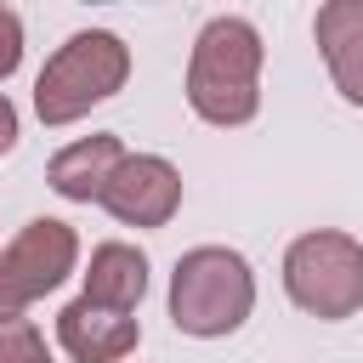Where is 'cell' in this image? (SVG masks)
Here are the masks:
<instances>
[{"label": "cell", "mask_w": 363, "mask_h": 363, "mask_svg": "<svg viewBox=\"0 0 363 363\" xmlns=\"http://www.w3.org/2000/svg\"><path fill=\"white\" fill-rule=\"evenodd\" d=\"M0 363H51L45 335L28 318H0Z\"/></svg>", "instance_id": "obj_11"}, {"label": "cell", "mask_w": 363, "mask_h": 363, "mask_svg": "<svg viewBox=\"0 0 363 363\" xmlns=\"http://www.w3.org/2000/svg\"><path fill=\"white\" fill-rule=\"evenodd\" d=\"M312 34H318V51L335 57L340 45H352V40L363 34V0H329V6L318 11Z\"/></svg>", "instance_id": "obj_10"}, {"label": "cell", "mask_w": 363, "mask_h": 363, "mask_svg": "<svg viewBox=\"0 0 363 363\" xmlns=\"http://www.w3.org/2000/svg\"><path fill=\"white\" fill-rule=\"evenodd\" d=\"M57 340H62V352H68L74 363H119V357L136 352L142 329H136V318L102 312V306H91V301L79 295V301H68V306L57 312Z\"/></svg>", "instance_id": "obj_7"}, {"label": "cell", "mask_w": 363, "mask_h": 363, "mask_svg": "<svg viewBox=\"0 0 363 363\" xmlns=\"http://www.w3.org/2000/svg\"><path fill=\"white\" fill-rule=\"evenodd\" d=\"M11 142H17V108L0 96V153H11Z\"/></svg>", "instance_id": "obj_14"}, {"label": "cell", "mask_w": 363, "mask_h": 363, "mask_svg": "<svg viewBox=\"0 0 363 363\" xmlns=\"http://www.w3.org/2000/svg\"><path fill=\"white\" fill-rule=\"evenodd\" d=\"M147 295V255L130 244H96L85 267V301L102 312H136Z\"/></svg>", "instance_id": "obj_9"}, {"label": "cell", "mask_w": 363, "mask_h": 363, "mask_svg": "<svg viewBox=\"0 0 363 363\" xmlns=\"http://www.w3.org/2000/svg\"><path fill=\"white\" fill-rule=\"evenodd\" d=\"M255 306V278H250V261L227 244H199L176 261L170 272V323L182 335H199V340H216V335H233Z\"/></svg>", "instance_id": "obj_2"}, {"label": "cell", "mask_w": 363, "mask_h": 363, "mask_svg": "<svg viewBox=\"0 0 363 363\" xmlns=\"http://www.w3.org/2000/svg\"><path fill=\"white\" fill-rule=\"evenodd\" d=\"M102 204L125 227H164L182 204V170L159 153H125L102 187Z\"/></svg>", "instance_id": "obj_6"}, {"label": "cell", "mask_w": 363, "mask_h": 363, "mask_svg": "<svg viewBox=\"0 0 363 363\" xmlns=\"http://www.w3.org/2000/svg\"><path fill=\"white\" fill-rule=\"evenodd\" d=\"M79 261V238L57 216H34L6 250H0V318H23L40 295H51Z\"/></svg>", "instance_id": "obj_5"}, {"label": "cell", "mask_w": 363, "mask_h": 363, "mask_svg": "<svg viewBox=\"0 0 363 363\" xmlns=\"http://www.w3.org/2000/svg\"><path fill=\"white\" fill-rule=\"evenodd\" d=\"M284 289L301 312L340 323L363 306V244L352 233H301L284 255Z\"/></svg>", "instance_id": "obj_4"}, {"label": "cell", "mask_w": 363, "mask_h": 363, "mask_svg": "<svg viewBox=\"0 0 363 363\" xmlns=\"http://www.w3.org/2000/svg\"><path fill=\"white\" fill-rule=\"evenodd\" d=\"M125 79H130L125 40L108 34V28H85L68 45H57V57L40 68V79H34V113L45 125H74L96 102H108Z\"/></svg>", "instance_id": "obj_3"}, {"label": "cell", "mask_w": 363, "mask_h": 363, "mask_svg": "<svg viewBox=\"0 0 363 363\" xmlns=\"http://www.w3.org/2000/svg\"><path fill=\"white\" fill-rule=\"evenodd\" d=\"M119 159H125V147H119V136H79V142H68L57 159H51V170H45V182L62 193V199H74V204H91V199H102V187H108V176L119 170Z\"/></svg>", "instance_id": "obj_8"}, {"label": "cell", "mask_w": 363, "mask_h": 363, "mask_svg": "<svg viewBox=\"0 0 363 363\" xmlns=\"http://www.w3.org/2000/svg\"><path fill=\"white\" fill-rule=\"evenodd\" d=\"M261 34L244 17H210L193 40L187 102L204 125H244L261 108Z\"/></svg>", "instance_id": "obj_1"}, {"label": "cell", "mask_w": 363, "mask_h": 363, "mask_svg": "<svg viewBox=\"0 0 363 363\" xmlns=\"http://www.w3.org/2000/svg\"><path fill=\"white\" fill-rule=\"evenodd\" d=\"M17 62H23V17L11 6H0V79L17 74Z\"/></svg>", "instance_id": "obj_13"}, {"label": "cell", "mask_w": 363, "mask_h": 363, "mask_svg": "<svg viewBox=\"0 0 363 363\" xmlns=\"http://www.w3.org/2000/svg\"><path fill=\"white\" fill-rule=\"evenodd\" d=\"M329 74H335V91H340L346 102H357V108H363V34L329 57Z\"/></svg>", "instance_id": "obj_12"}]
</instances>
